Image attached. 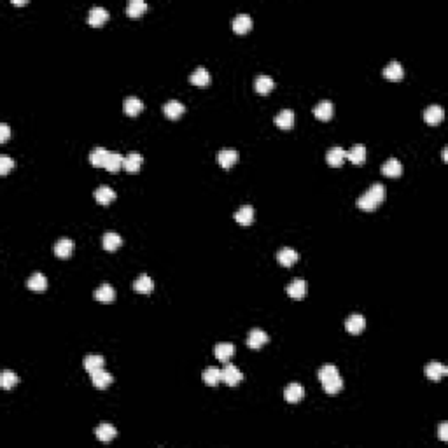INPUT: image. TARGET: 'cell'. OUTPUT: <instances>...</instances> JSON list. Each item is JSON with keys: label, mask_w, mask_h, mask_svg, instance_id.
I'll return each mask as SVG.
<instances>
[{"label": "cell", "mask_w": 448, "mask_h": 448, "mask_svg": "<svg viewBox=\"0 0 448 448\" xmlns=\"http://www.w3.org/2000/svg\"><path fill=\"white\" fill-rule=\"evenodd\" d=\"M385 198V186L380 182L371 184L361 196L357 198V207L361 210H375Z\"/></svg>", "instance_id": "cell-1"}, {"label": "cell", "mask_w": 448, "mask_h": 448, "mask_svg": "<svg viewBox=\"0 0 448 448\" xmlns=\"http://www.w3.org/2000/svg\"><path fill=\"white\" fill-rule=\"evenodd\" d=\"M142 163H144V156H142L140 153H137V151H131V153H128L125 158H123V168L130 173L138 172L142 167Z\"/></svg>", "instance_id": "cell-2"}, {"label": "cell", "mask_w": 448, "mask_h": 448, "mask_svg": "<svg viewBox=\"0 0 448 448\" xmlns=\"http://www.w3.org/2000/svg\"><path fill=\"white\" fill-rule=\"evenodd\" d=\"M268 340H270L268 334H266L261 327H252V329L249 331V334H247V345H249L250 349H261Z\"/></svg>", "instance_id": "cell-3"}, {"label": "cell", "mask_w": 448, "mask_h": 448, "mask_svg": "<svg viewBox=\"0 0 448 448\" xmlns=\"http://www.w3.org/2000/svg\"><path fill=\"white\" fill-rule=\"evenodd\" d=\"M221 375H222L224 384H228V385H237V384H240L242 378H243L242 371H240V369H238L235 364H226V366H224V368L221 369Z\"/></svg>", "instance_id": "cell-4"}, {"label": "cell", "mask_w": 448, "mask_h": 448, "mask_svg": "<svg viewBox=\"0 0 448 448\" xmlns=\"http://www.w3.org/2000/svg\"><path fill=\"white\" fill-rule=\"evenodd\" d=\"M303 396H305V389L298 382H291V384L284 389V397L287 403H298V401L303 399Z\"/></svg>", "instance_id": "cell-5"}, {"label": "cell", "mask_w": 448, "mask_h": 448, "mask_svg": "<svg viewBox=\"0 0 448 448\" xmlns=\"http://www.w3.org/2000/svg\"><path fill=\"white\" fill-rule=\"evenodd\" d=\"M90 377H91V382H93V385L96 389H107L112 382H114L112 375L107 371V369H103V368H100V369H96V371L90 373Z\"/></svg>", "instance_id": "cell-6"}, {"label": "cell", "mask_w": 448, "mask_h": 448, "mask_svg": "<svg viewBox=\"0 0 448 448\" xmlns=\"http://www.w3.org/2000/svg\"><path fill=\"white\" fill-rule=\"evenodd\" d=\"M107 19H109V11L105 9V7L102 6H95L90 9V13H88V23L93 26H98L102 25V23H105Z\"/></svg>", "instance_id": "cell-7"}, {"label": "cell", "mask_w": 448, "mask_h": 448, "mask_svg": "<svg viewBox=\"0 0 448 448\" xmlns=\"http://www.w3.org/2000/svg\"><path fill=\"white\" fill-rule=\"evenodd\" d=\"M123 110H125L126 116H137L144 110V102L137 96H126L123 100Z\"/></svg>", "instance_id": "cell-8"}, {"label": "cell", "mask_w": 448, "mask_h": 448, "mask_svg": "<svg viewBox=\"0 0 448 448\" xmlns=\"http://www.w3.org/2000/svg\"><path fill=\"white\" fill-rule=\"evenodd\" d=\"M217 161H219V165H221L222 168L233 167V165L238 161V151H235V149H231V147L221 149L217 153Z\"/></svg>", "instance_id": "cell-9"}, {"label": "cell", "mask_w": 448, "mask_h": 448, "mask_svg": "<svg viewBox=\"0 0 448 448\" xmlns=\"http://www.w3.org/2000/svg\"><path fill=\"white\" fill-rule=\"evenodd\" d=\"M424 371H426V377L431 378V380H441V378L448 373V368L445 364H441V362L432 361V362H427Z\"/></svg>", "instance_id": "cell-10"}, {"label": "cell", "mask_w": 448, "mask_h": 448, "mask_svg": "<svg viewBox=\"0 0 448 448\" xmlns=\"http://www.w3.org/2000/svg\"><path fill=\"white\" fill-rule=\"evenodd\" d=\"M364 326H366V319L362 317L361 314H350L349 317H347V320H345L347 331H349V333H352V334L361 333V331L364 329Z\"/></svg>", "instance_id": "cell-11"}, {"label": "cell", "mask_w": 448, "mask_h": 448, "mask_svg": "<svg viewBox=\"0 0 448 448\" xmlns=\"http://www.w3.org/2000/svg\"><path fill=\"white\" fill-rule=\"evenodd\" d=\"M382 74L387 77L389 81H401L404 77V68L397 60H392L391 63L382 70Z\"/></svg>", "instance_id": "cell-12"}, {"label": "cell", "mask_w": 448, "mask_h": 448, "mask_svg": "<svg viewBox=\"0 0 448 448\" xmlns=\"http://www.w3.org/2000/svg\"><path fill=\"white\" fill-rule=\"evenodd\" d=\"M163 112H165V116H167V118L177 119V118H180L184 112H186V107H184V103L179 102V100H168V102L163 105Z\"/></svg>", "instance_id": "cell-13"}, {"label": "cell", "mask_w": 448, "mask_h": 448, "mask_svg": "<svg viewBox=\"0 0 448 448\" xmlns=\"http://www.w3.org/2000/svg\"><path fill=\"white\" fill-rule=\"evenodd\" d=\"M233 354H235V345L231 342H221L214 347V355L221 362H228Z\"/></svg>", "instance_id": "cell-14"}, {"label": "cell", "mask_w": 448, "mask_h": 448, "mask_svg": "<svg viewBox=\"0 0 448 448\" xmlns=\"http://www.w3.org/2000/svg\"><path fill=\"white\" fill-rule=\"evenodd\" d=\"M298 257H300V254L296 252L294 249H291V247H282L279 252H277V261H279L282 266L294 265V263L298 261Z\"/></svg>", "instance_id": "cell-15"}, {"label": "cell", "mask_w": 448, "mask_h": 448, "mask_svg": "<svg viewBox=\"0 0 448 448\" xmlns=\"http://www.w3.org/2000/svg\"><path fill=\"white\" fill-rule=\"evenodd\" d=\"M95 434H96V439H98V441L109 443L118 436V431H116V427L110 426V424H100V426L95 429Z\"/></svg>", "instance_id": "cell-16"}, {"label": "cell", "mask_w": 448, "mask_h": 448, "mask_svg": "<svg viewBox=\"0 0 448 448\" xmlns=\"http://www.w3.org/2000/svg\"><path fill=\"white\" fill-rule=\"evenodd\" d=\"M382 173L387 177H399L403 173V165L397 158H389L384 165H382Z\"/></svg>", "instance_id": "cell-17"}, {"label": "cell", "mask_w": 448, "mask_h": 448, "mask_svg": "<svg viewBox=\"0 0 448 448\" xmlns=\"http://www.w3.org/2000/svg\"><path fill=\"white\" fill-rule=\"evenodd\" d=\"M443 116H445V112H443V107L441 105H429L426 110H424V119H426L427 125H438L439 121L443 119Z\"/></svg>", "instance_id": "cell-18"}, {"label": "cell", "mask_w": 448, "mask_h": 448, "mask_svg": "<svg viewBox=\"0 0 448 448\" xmlns=\"http://www.w3.org/2000/svg\"><path fill=\"white\" fill-rule=\"evenodd\" d=\"M347 158V151L340 145H334L326 153V161L331 165V167H340L343 163V160Z\"/></svg>", "instance_id": "cell-19"}, {"label": "cell", "mask_w": 448, "mask_h": 448, "mask_svg": "<svg viewBox=\"0 0 448 448\" xmlns=\"http://www.w3.org/2000/svg\"><path fill=\"white\" fill-rule=\"evenodd\" d=\"M275 125L280 130H289L294 125V112L291 109H282L279 114L275 116Z\"/></svg>", "instance_id": "cell-20"}, {"label": "cell", "mask_w": 448, "mask_h": 448, "mask_svg": "<svg viewBox=\"0 0 448 448\" xmlns=\"http://www.w3.org/2000/svg\"><path fill=\"white\" fill-rule=\"evenodd\" d=\"M95 200L102 205H109L110 202H114L116 198V191L109 186H98L95 189Z\"/></svg>", "instance_id": "cell-21"}, {"label": "cell", "mask_w": 448, "mask_h": 448, "mask_svg": "<svg viewBox=\"0 0 448 448\" xmlns=\"http://www.w3.org/2000/svg\"><path fill=\"white\" fill-rule=\"evenodd\" d=\"M103 168L109 170V172H112V173L119 172V170L123 168V156L118 153V151H109L105 163H103Z\"/></svg>", "instance_id": "cell-22"}, {"label": "cell", "mask_w": 448, "mask_h": 448, "mask_svg": "<svg viewBox=\"0 0 448 448\" xmlns=\"http://www.w3.org/2000/svg\"><path fill=\"white\" fill-rule=\"evenodd\" d=\"M153 287H154V284L147 273H140V275L133 280V289L137 292H142V294H147V292L153 291Z\"/></svg>", "instance_id": "cell-23"}, {"label": "cell", "mask_w": 448, "mask_h": 448, "mask_svg": "<svg viewBox=\"0 0 448 448\" xmlns=\"http://www.w3.org/2000/svg\"><path fill=\"white\" fill-rule=\"evenodd\" d=\"M189 81H191V84H195V86H207V84L210 83V74H208L207 68L196 67L195 70L191 72V76H189Z\"/></svg>", "instance_id": "cell-24"}, {"label": "cell", "mask_w": 448, "mask_h": 448, "mask_svg": "<svg viewBox=\"0 0 448 448\" xmlns=\"http://www.w3.org/2000/svg\"><path fill=\"white\" fill-rule=\"evenodd\" d=\"M252 26V18L247 13H240L233 18V30L237 33H245Z\"/></svg>", "instance_id": "cell-25"}, {"label": "cell", "mask_w": 448, "mask_h": 448, "mask_svg": "<svg viewBox=\"0 0 448 448\" xmlns=\"http://www.w3.org/2000/svg\"><path fill=\"white\" fill-rule=\"evenodd\" d=\"M74 250V240L72 238H60L55 243V254L58 257H68Z\"/></svg>", "instance_id": "cell-26"}, {"label": "cell", "mask_w": 448, "mask_h": 448, "mask_svg": "<svg viewBox=\"0 0 448 448\" xmlns=\"http://www.w3.org/2000/svg\"><path fill=\"white\" fill-rule=\"evenodd\" d=\"M116 298V291L110 284H102L100 287L95 289V300L103 301V303H110Z\"/></svg>", "instance_id": "cell-27"}, {"label": "cell", "mask_w": 448, "mask_h": 448, "mask_svg": "<svg viewBox=\"0 0 448 448\" xmlns=\"http://www.w3.org/2000/svg\"><path fill=\"white\" fill-rule=\"evenodd\" d=\"M314 116L322 119V121L329 119L331 116H333V103H331L329 100H320L317 105L314 107Z\"/></svg>", "instance_id": "cell-28"}, {"label": "cell", "mask_w": 448, "mask_h": 448, "mask_svg": "<svg viewBox=\"0 0 448 448\" xmlns=\"http://www.w3.org/2000/svg\"><path fill=\"white\" fill-rule=\"evenodd\" d=\"M305 292H307V284H305L303 279H294L287 285V294L294 300H301Z\"/></svg>", "instance_id": "cell-29"}, {"label": "cell", "mask_w": 448, "mask_h": 448, "mask_svg": "<svg viewBox=\"0 0 448 448\" xmlns=\"http://www.w3.org/2000/svg\"><path fill=\"white\" fill-rule=\"evenodd\" d=\"M26 287L32 289V291H44V289L48 287V279H46V275H42L41 272H35L33 275L28 277Z\"/></svg>", "instance_id": "cell-30"}, {"label": "cell", "mask_w": 448, "mask_h": 448, "mask_svg": "<svg viewBox=\"0 0 448 448\" xmlns=\"http://www.w3.org/2000/svg\"><path fill=\"white\" fill-rule=\"evenodd\" d=\"M123 243V238L119 237L118 233H114V231H109V233L103 235L102 238V245L105 250H110V252H114L116 249H119Z\"/></svg>", "instance_id": "cell-31"}, {"label": "cell", "mask_w": 448, "mask_h": 448, "mask_svg": "<svg viewBox=\"0 0 448 448\" xmlns=\"http://www.w3.org/2000/svg\"><path fill=\"white\" fill-rule=\"evenodd\" d=\"M103 362H105L103 355L90 354V355H86V357H84V369H86L88 373H93V371H96V369L103 368Z\"/></svg>", "instance_id": "cell-32"}, {"label": "cell", "mask_w": 448, "mask_h": 448, "mask_svg": "<svg viewBox=\"0 0 448 448\" xmlns=\"http://www.w3.org/2000/svg\"><path fill=\"white\" fill-rule=\"evenodd\" d=\"M254 88H256V91H257V93H261V95L270 93V91L273 90V79L270 76H266V74L257 76L256 81H254Z\"/></svg>", "instance_id": "cell-33"}, {"label": "cell", "mask_w": 448, "mask_h": 448, "mask_svg": "<svg viewBox=\"0 0 448 448\" xmlns=\"http://www.w3.org/2000/svg\"><path fill=\"white\" fill-rule=\"evenodd\" d=\"M235 219H237L238 224L247 226V224H250L254 219V208L250 205H242L237 212H235Z\"/></svg>", "instance_id": "cell-34"}, {"label": "cell", "mask_w": 448, "mask_h": 448, "mask_svg": "<svg viewBox=\"0 0 448 448\" xmlns=\"http://www.w3.org/2000/svg\"><path fill=\"white\" fill-rule=\"evenodd\" d=\"M145 9H147L145 0H130L128 6H126V14L131 18H138L145 13Z\"/></svg>", "instance_id": "cell-35"}, {"label": "cell", "mask_w": 448, "mask_h": 448, "mask_svg": "<svg viewBox=\"0 0 448 448\" xmlns=\"http://www.w3.org/2000/svg\"><path fill=\"white\" fill-rule=\"evenodd\" d=\"M347 158H349L352 163L361 165L362 161L366 160V147L362 144H355L350 147V151H347Z\"/></svg>", "instance_id": "cell-36"}, {"label": "cell", "mask_w": 448, "mask_h": 448, "mask_svg": "<svg viewBox=\"0 0 448 448\" xmlns=\"http://www.w3.org/2000/svg\"><path fill=\"white\" fill-rule=\"evenodd\" d=\"M202 378H203V382H205L207 385H217L219 382L222 380L221 369L215 368V366H208L205 371H203Z\"/></svg>", "instance_id": "cell-37"}, {"label": "cell", "mask_w": 448, "mask_h": 448, "mask_svg": "<svg viewBox=\"0 0 448 448\" xmlns=\"http://www.w3.org/2000/svg\"><path fill=\"white\" fill-rule=\"evenodd\" d=\"M107 154H109V151L102 147V145H98V147H95L90 153V163L95 165V167H103V163H105L107 160Z\"/></svg>", "instance_id": "cell-38"}, {"label": "cell", "mask_w": 448, "mask_h": 448, "mask_svg": "<svg viewBox=\"0 0 448 448\" xmlns=\"http://www.w3.org/2000/svg\"><path fill=\"white\" fill-rule=\"evenodd\" d=\"M322 387H324V391H326L327 394H338L343 389L342 377H340V375H336V377L329 378V380L322 382Z\"/></svg>", "instance_id": "cell-39"}, {"label": "cell", "mask_w": 448, "mask_h": 448, "mask_svg": "<svg viewBox=\"0 0 448 448\" xmlns=\"http://www.w3.org/2000/svg\"><path fill=\"white\" fill-rule=\"evenodd\" d=\"M18 375L14 371H9V369H6V371H2V375H0V385H2V389H6V391H9V389H13L14 385L18 384Z\"/></svg>", "instance_id": "cell-40"}, {"label": "cell", "mask_w": 448, "mask_h": 448, "mask_svg": "<svg viewBox=\"0 0 448 448\" xmlns=\"http://www.w3.org/2000/svg\"><path fill=\"white\" fill-rule=\"evenodd\" d=\"M336 375H340V371L334 364H324L322 368L319 369V380L326 382V380H329V378L336 377Z\"/></svg>", "instance_id": "cell-41"}, {"label": "cell", "mask_w": 448, "mask_h": 448, "mask_svg": "<svg viewBox=\"0 0 448 448\" xmlns=\"http://www.w3.org/2000/svg\"><path fill=\"white\" fill-rule=\"evenodd\" d=\"M11 168H14V160L9 156H0V173H7Z\"/></svg>", "instance_id": "cell-42"}, {"label": "cell", "mask_w": 448, "mask_h": 448, "mask_svg": "<svg viewBox=\"0 0 448 448\" xmlns=\"http://www.w3.org/2000/svg\"><path fill=\"white\" fill-rule=\"evenodd\" d=\"M9 133H11V130H9V125H7V123H0V142H7V138H9Z\"/></svg>", "instance_id": "cell-43"}, {"label": "cell", "mask_w": 448, "mask_h": 448, "mask_svg": "<svg viewBox=\"0 0 448 448\" xmlns=\"http://www.w3.org/2000/svg\"><path fill=\"white\" fill-rule=\"evenodd\" d=\"M438 436H439V439H441V441H446V439H448V424H441V426H439Z\"/></svg>", "instance_id": "cell-44"}, {"label": "cell", "mask_w": 448, "mask_h": 448, "mask_svg": "<svg viewBox=\"0 0 448 448\" xmlns=\"http://www.w3.org/2000/svg\"><path fill=\"white\" fill-rule=\"evenodd\" d=\"M13 4H16V6H23V4H26L25 0H13Z\"/></svg>", "instance_id": "cell-45"}, {"label": "cell", "mask_w": 448, "mask_h": 448, "mask_svg": "<svg viewBox=\"0 0 448 448\" xmlns=\"http://www.w3.org/2000/svg\"><path fill=\"white\" fill-rule=\"evenodd\" d=\"M446 151H448L446 147H443V160H445V161H446Z\"/></svg>", "instance_id": "cell-46"}]
</instances>
